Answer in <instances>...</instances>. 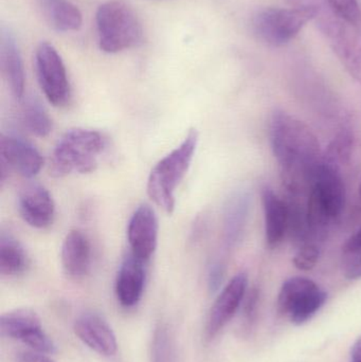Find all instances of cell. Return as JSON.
<instances>
[{
    "label": "cell",
    "instance_id": "5b68a950",
    "mask_svg": "<svg viewBox=\"0 0 361 362\" xmlns=\"http://www.w3.org/2000/svg\"><path fill=\"white\" fill-rule=\"evenodd\" d=\"M95 23L99 46L104 52H122L137 47L143 40L141 23L125 2L112 0L100 6Z\"/></svg>",
    "mask_w": 361,
    "mask_h": 362
},
{
    "label": "cell",
    "instance_id": "7402d4cb",
    "mask_svg": "<svg viewBox=\"0 0 361 362\" xmlns=\"http://www.w3.org/2000/svg\"><path fill=\"white\" fill-rule=\"evenodd\" d=\"M29 266V259L23 245L13 234H0V272L2 276H16L23 274Z\"/></svg>",
    "mask_w": 361,
    "mask_h": 362
},
{
    "label": "cell",
    "instance_id": "277c9868",
    "mask_svg": "<svg viewBox=\"0 0 361 362\" xmlns=\"http://www.w3.org/2000/svg\"><path fill=\"white\" fill-rule=\"evenodd\" d=\"M197 144L199 132L190 129L182 144L161 159L148 176V196L169 214L175 210V191L190 169Z\"/></svg>",
    "mask_w": 361,
    "mask_h": 362
},
{
    "label": "cell",
    "instance_id": "f1b7e54d",
    "mask_svg": "<svg viewBox=\"0 0 361 362\" xmlns=\"http://www.w3.org/2000/svg\"><path fill=\"white\" fill-rule=\"evenodd\" d=\"M259 303H260V293L258 289L252 288L249 293H246L244 299V321L248 327H251L256 322Z\"/></svg>",
    "mask_w": 361,
    "mask_h": 362
},
{
    "label": "cell",
    "instance_id": "7c38bea8",
    "mask_svg": "<svg viewBox=\"0 0 361 362\" xmlns=\"http://www.w3.org/2000/svg\"><path fill=\"white\" fill-rule=\"evenodd\" d=\"M158 218L148 204H141L131 215L127 227L131 252L142 261L148 262L158 244Z\"/></svg>",
    "mask_w": 361,
    "mask_h": 362
},
{
    "label": "cell",
    "instance_id": "d4e9b609",
    "mask_svg": "<svg viewBox=\"0 0 361 362\" xmlns=\"http://www.w3.org/2000/svg\"><path fill=\"white\" fill-rule=\"evenodd\" d=\"M339 18L361 28V8L357 0H324Z\"/></svg>",
    "mask_w": 361,
    "mask_h": 362
},
{
    "label": "cell",
    "instance_id": "2e32d148",
    "mask_svg": "<svg viewBox=\"0 0 361 362\" xmlns=\"http://www.w3.org/2000/svg\"><path fill=\"white\" fill-rule=\"evenodd\" d=\"M0 40V64L2 74L13 97L21 100L25 91V70L18 44L8 30H2Z\"/></svg>",
    "mask_w": 361,
    "mask_h": 362
},
{
    "label": "cell",
    "instance_id": "484cf974",
    "mask_svg": "<svg viewBox=\"0 0 361 362\" xmlns=\"http://www.w3.org/2000/svg\"><path fill=\"white\" fill-rule=\"evenodd\" d=\"M320 259L319 246L315 242H307L300 247L294 257V265L303 272H309L317 265Z\"/></svg>",
    "mask_w": 361,
    "mask_h": 362
},
{
    "label": "cell",
    "instance_id": "8fae6325",
    "mask_svg": "<svg viewBox=\"0 0 361 362\" xmlns=\"http://www.w3.org/2000/svg\"><path fill=\"white\" fill-rule=\"evenodd\" d=\"M247 274H239L220 291L210 310L206 323V337L213 339L230 322L243 304L247 293Z\"/></svg>",
    "mask_w": 361,
    "mask_h": 362
},
{
    "label": "cell",
    "instance_id": "4dcf8cb0",
    "mask_svg": "<svg viewBox=\"0 0 361 362\" xmlns=\"http://www.w3.org/2000/svg\"><path fill=\"white\" fill-rule=\"evenodd\" d=\"M48 354L35 352V351H25V352L19 353L17 355V362H55Z\"/></svg>",
    "mask_w": 361,
    "mask_h": 362
},
{
    "label": "cell",
    "instance_id": "44dd1931",
    "mask_svg": "<svg viewBox=\"0 0 361 362\" xmlns=\"http://www.w3.org/2000/svg\"><path fill=\"white\" fill-rule=\"evenodd\" d=\"M40 329H42L40 316L30 308L11 310L0 318L1 335L18 341H23L28 335Z\"/></svg>",
    "mask_w": 361,
    "mask_h": 362
},
{
    "label": "cell",
    "instance_id": "d6a6232c",
    "mask_svg": "<svg viewBox=\"0 0 361 362\" xmlns=\"http://www.w3.org/2000/svg\"><path fill=\"white\" fill-rule=\"evenodd\" d=\"M351 362H361V337L357 338L352 346Z\"/></svg>",
    "mask_w": 361,
    "mask_h": 362
},
{
    "label": "cell",
    "instance_id": "ac0fdd59",
    "mask_svg": "<svg viewBox=\"0 0 361 362\" xmlns=\"http://www.w3.org/2000/svg\"><path fill=\"white\" fill-rule=\"evenodd\" d=\"M262 204L264 210L265 236L271 248L281 244L288 231V206L268 187L262 189Z\"/></svg>",
    "mask_w": 361,
    "mask_h": 362
},
{
    "label": "cell",
    "instance_id": "83f0119b",
    "mask_svg": "<svg viewBox=\"0 0 361 362\" xmlns=\"http://www.w3.org/2000/svg\"><path fill=\"white\" fill-rule=\"evenodd\" d=\"M152 362H173L169 336L167 332L161 329L155 334L152 346Z\"/></svg>",
    "mask_w": 361,
    "mask_h": 362
},
{
    "label": "cell",
    "instance_id": "e0dca14e",
    "mask_svg": "<svg viewBox=\"0 0 361 362\" xmlns=\"http://www.w3.org/2000/svg\"><path fill=\"white\" fill-rule=\"evenodd\" d=\"M61 257L67 276L72 279L84 278L91 265V247L87 236L78 230L70 231L64 240Z\"/></svg>",
    "mask_w": 361,
    "mask_h": 362
},
{
    "label": "cell",
    "instance_id": "f546056e",
    "mask_svg": "<svg viewBox=\"0 0 361 362\" xmlns=\"http://www.w3.org/2000/svg\"><path fill=\"white\" fill-rule=\"evenodd\" d=\"M225 267L224 264L220 262H214L210 266L209 274H208V286L211 293H215L222 286L224 280Z\"/></svg>",
    "mask_w": 361,
    "mask_h": 362
},
{
    "label": "cell",
    "instance_id": "4fadbf2b",
    "mask_svg": "<svg viewBox=\"0 0 361 362\" xmlns=\"http://www.w3.org/2000/svg\"><path fill=\"white\" fill-rule=\"evenodd\" d=\"M18 211L23 221L35 229H46L54 221L55 204L52 196L40 183H29L21 189Z\"/></svg>",
    "mask_w": 361,
    "mask_h": 362
},
{
    "label": "cell",
    "instance_id": "5bb4252c",
    "mask_svg": "<svg viewBox=\"0 0 361 362\" xmlns=\"http://www.w3.org/2000/svg\"><path fill=\"white\" fill-rule=\"evenodd\" d=\"M74 333L89 349L102 356H114L118 350L117 337L105 319L95 313H84L74 322Z\"/></svg>",
    "mask_w": 361,
    "mask_h": 362
},
{
    "label": "cell",
    "instance_id": "6da1fadb",
    "mask_svg": "<svg viewBox=\"0 0 361 362\" xmlns=\"http://www.w3.org/2000/svg\"><path fill=\"white\" fill-rule=\"evenodd\" d=\"M271 142L288 191L294 195L307 189L309 192L322 163L315 134L302 121L283 110H276L271 122Z\"/></svg>",
    "mask_w": 361,
    "mask_h": 362
},
{
    "label": "cell",
    "instance_id": "8992f818",
    "mask_svg": "<svg viewBox=\"0 0 361 362\" xmlns=\"http://www.w3.org/2000/svg\"><path fill=\"white\" fill-rule=\"evenodd\" d=\"M315 19L343 67L361 83V28L339 18L324 0L317 6Z\"/></svg>",
    "mask_w": 361,
    "mask_h": 362
},
{
    "label": "cell",
    "instance_id": "9c48e42d",
    "mask_svg": "<svg viewBox=\"0 0 361 362\" xmlns=\"http://www.w3.org/2000/svg\"><path fill=\"white\" fill-rule=\"evenodd\" d=\"M35 68L38 83L49 103L61 107L69 103L71 88L67 70L57 49L42 42L35 53Z\"/></svg>",
    "mask_w": 361,
    "mask_h": 362
},
{
    "label": "cell",
    "instance_id": "7a4b0ae2",
    "mask_svg": "<svg viewBox=\"0 0 361 362\" xmlns=\"http://www.w3.org/2000/svg\"><path fill=\"white\" fill-rule=\"evenodd\" d=\"M107 141L99 132L72 129L57 141L50 161V175L63 178L72 173L88 174L99 165Z\"/></svg>",
    "mask_w": 361,
    "mask_h": 362
},
{
    "label": "cell",
    "instance_id": "4316f807",
    "mask_svg": "<svg viewBox=\"0 0 361 362\" xmlns=\"http://www.w3.org/2000/svg\"><path fill=\"white\" fill-rule=\"evenodd\" d=\"M341 268L343 276L348 280L355 281L361 279V247L343 249Z\"/></svg>",
    "mask_w": 361,
    "mask_h": 362
},
{
    "label": "cell",
    "instance_id": "cb8c5ba5",
    "mask_svg": "<svg viewBox=\"0 0 361 362\" xmlns=\"http://www.w3.org/2000/svg\"><path fill=\"white\" fill-rule=\"evenodd\" d=\"M353 148V137L349 131H343L336 136L326 150L322 161L335 169L341 170V165H345L351 158Z\"/></svg>",
    "mask_w": 361,
    "mask_h": 362
},
{
    "label": "cell",
    "instance_id": "ffe728a7",
    "mask_svg": "<svg viewBox=\"0 0 361 362\" xmlns=\"http://www.w3.org/2000/svg\"><path fill=\"white\" fill-rule=\"evenodd\" d=\"M45 18L57 31H78L82 27V13L69 0H40Z\"/></svg>",
    "mask_w": 361,
    "mask_h": 362
},
{
    "label": "cell",
    "instance_id": "1f68e13d",
    "mask_svg": "<svg viewBox=\"0 0 361 362\" xmlns=\"http://www.w3.org/2000/svg\"><path fill=\"white\" fill-rule=\"evenodd\" d=\"M361 247V229L357 233L349 238L343 245V249L360 248Z\"/></svg>",
    "mask_w": 361,
    "mask_h": 362
},
{
    "label": "cell",
    "instance_id": "603a6c76",
    "mask_svg": "<svg viewBox=\"0 0 361 362\" xmlns=\"http://www.w3.org/2000/svg\"><path fill=\"white\" fill-rule=\"evenodd\" d=\"M23 121L28 131L36 137H47L52 132V120L34 95L25 98L23 101Z\"/></svg>",
    "mask_w": 361,
    "mask_h": 362
},
{
    "label": "cell",
    "instance_id": "3957f363",
    "mask_svg": "<svg viewBox=\"0 0 361 362\" xmlns=\"http://www.w3.org/2000/svg\"><path fill=\"white\" fill-rule=\"evenodd\" d=\"M309 193L307 221L309 235L322 238L345 208V187L341 170L322 161Z\"/></svg>",
    "mask_w": 361,
    "mask_h": 362
},
{
    "label": "cell",
    "instance_id": "52a82bcc",
    "mask_svg": "<svg viewBox=\"0 0 361 362\" xmlns=\"http://www.w3.org/2000/svg\"><path fill=\"white\" fill-rule=\"evenodd\" d=\"M316 16L317 6L264 8L252 18V31L261 42L269 46H283L294 40Z\"/></svg>",
    "mask_w": 361,
    "mask_h": 362
},
{
    "label": "cell",
    "instance_id": "d6986e66",
    "mask_svg": "<svg viewBox=\"0 0 361 362\" xmlns=\"http://www.w3.org/2000/svg\"><path fill=\"white\" fill-rule=\"evenodd\" d=\"M250 196L246 191L233 194L225 206L224 242L228 248L241 240L249 215Z\"/></svg>",
    "mask_w": 361,
    "mask_h": 362
},
{
    "label": "cell",
    "instance_id": "9a60e30c",
    "mask_svg": "<svg viewBox=\"0 0 361 362\" xmlns=\"http://www.w3.org/2000/svg\"><path fill=\"white\" fill-rule=\"evenodd\" d=\"M146 262L129 252L121 263L116 280V296L123 308L137 305L143 295Z\"/></svg>",
    "mask_w": 361,
    "mask_h": 362
},
{
    "label": "cell",
    "instance_id": "ba28073f",
    "mask_svg": "<svg viewBox=\"0 0 361 362\" xmlns=\"http://www.w3.org/2000/svg\"><path fill=\"white\" fill-rule=\"evenodd\" d=\"M328 295L314 281L302 276L288 279L278 296V310L290 322L300 325L311 320L326 304Z\"/></svg>",
    "mask_w": 361,
    "mask_h": 362
},
{
    "label": "cell",
    "instance_id": "30bf717a",
    "mask_svg": "<svg viewBox=\"0 0 361 362\" xmlns=\"http://www.w3.org/2000/svg\"><path fill=\"white\" fill-rule=\"evenodd\" d=\"M0 163L1 181L4 182L8 172H16L25 178L40 173L44 159L37 148L23 138L4 135L0 138Z\"/></svg>",
    "mask_w": 361,
    "mask_h": 362
}]
</instances>
